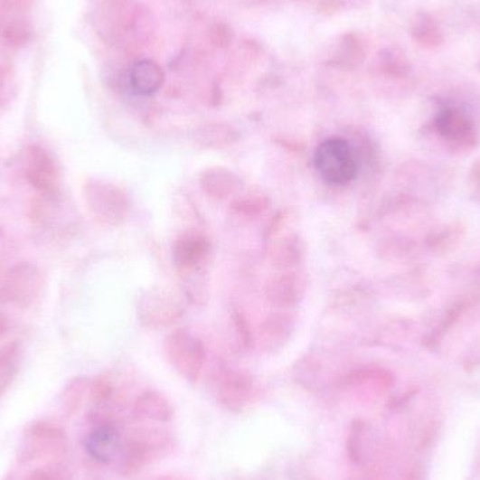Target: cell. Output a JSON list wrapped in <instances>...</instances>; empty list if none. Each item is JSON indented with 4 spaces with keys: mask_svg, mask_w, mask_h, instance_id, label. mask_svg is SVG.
<instances>
[{
    "mask_svg": "<svg viewBox=\"0 0 480 480\" xmlns=\"http://www.w3.org/2000/svg\"><path fill=\"white\" fill-rule=\"evenodd\" d=\"M164 71L152 60L138 61L129 72V85L136 95H155L164 85Z\"/></svg>",
    "mask_w": 480,
    "mask_h": 480,
    "instance_id": "cell-5",
    "label": "cell"
},
{
    "mask_svg": "<svg viewBox=\"0 0 480 480\" xmlns=\"http://www.w3.org/2000/svg\"><path fill=\"white\" fill-rule=\"evenodd\" d=\"M86 200L89 207L101 220H114L118 215V193L111 189L110 185L96 184L86 185Z\"/></svg>",
    "mask_w": 480,
    "mask_h": 480,
    "instance_id": "cell-6",
    "label": "cell"
},
{
    "mask_svg": "<svg viewBox=\"0 0 480 480\" xmlns=\"http://www.w3.org/2000/svg\"><path fill=\"white\" fill-rule=\"evenodd\" d=\"M155 452H156V446L148 439L136 438L132 439L127 444L123 454V468L124 471L132 474V472H138L139 469L144 468L145 465H148L151 459L154 458Z\"/></svg>",
    "mask_w": 480,
    "mask_h": 480,
    "instance_id": "cell-7",
    "label": "cell"
},
{
    "mask_svg": "<svg viewBox=\"0 0 480 480\" xmlns=\"http://www.w3.org/2000/svg\"><path fill=\"white\" fill-rule=\"evenodd\" d=\"M136 411L141 418L159 421V423H166L173 418L172 406L164 396L156 392L144 393L136 402Z\"/></svg>",
    "mask_w": 480,
    "mask_h": 480,
    "instance_id": "cell-9",
    "label": "cell"
},
{
    "mask_svg": "<svg viewBox=\"0 0 480 480\" xmlns=\"http://www.w3.org/2000/svg\"><path fill=\"white\" fill-rule=\"evenodd\" d=\"M319 176L332 185H344L357 177L358 162L352 145L343 138H327L317 146L314 156Z\"/></svg>",
    "mask_w": 480,
    "mask_h": 480,
    "instance_id": "cell-1",
    "label": "cell"
},
{
    "mask_svg": "<svg viewBox=\"0 0 480 480\" xmlns=\"http://www.w3.org/2000/svg\"><path fill=\"white\" fill-rule=\"evenodd\" d=\"M86 451L98 462H110L119 448V433L113 424H101L86 438Z\"/></svg>",
    "mask_w": 480,
    "mask_h": 480,
    "instance_id": "cell-4",
    "label": "cell"
},
{
    "mask_svg": "<svg viewBox=\"0 0 480 480\" xmlns=\"http://www.w3.org/2000/svg\"><path fill=\"white\" fill-rule=\"evenodd\" d=\"M25 177L42 194L52 195L60 190V170L52 156L42 146L29 149L25 159Z\"/></svg>",
    "mask_w": 480,
    "mask_h": 480,
    "instance_id": "cell-3",
    "label": "cell"
},
{
    "mask_svg": "<svg viewBox=\"0 0 480 480\" xmlns=\"http://www.w3.org/2000/svg\"><path fill=\"white\" fill-rule=\"evenodd\" d=\"M157 480H180L177 479V477H160V479Z\"/></svg>",
    "mask_w": 480,
    "mask_h": 480,
    "instance_id": "cell-13",
    "label": "cell"
},
{
    "mask_svg": "<svg viewBox=\"0 0 480 480\" xmlns=\"http://www.w3.org/2000/svg\"><path fill=\"white\" fill-rule=\"evenodd\" d=\"M42 289L44 277L40 268L32 263H20L5 277L0 298L19 308H29L42 296Z\"/></svg>",
    "mask_w": 480,
    "mask_h": 480,
    "instance_id": "cell-2",
    "label": "cell"
},
{
    "mask_svg": "<svg viewBox=\"0 0 480 480\" xmlns=\"http://www.w3.org/2000/svg\"><path fill=\"white\" fill-rule=\"evenodd\" d=\"M437 126L439 131L443 132V136L451 139L465 138L472 131L469 119L456 108H446L441 111L437 118Z\"/></svg>",
    "mask_w": 480,
    "mask_h": 480,
    "instance_id": "cell-10",
    "label": "cell"
},
{
    "mask_svg": "<svg viewBox=\"0 0 480 480\" xmlns=\"http://www.w3.org/2000/svg\"><path fill=\"white\" fill-rule=\"evenodd\" d=\"M251 383L243 377L232 378L222 388V399L226 405H245L251 396Z\"/></svg>",
    "mask_w": 480,
    "mask_h": 480,
    "instance_id": "cell-11",
    "label": "cell"
},
{
    "mask_svg": "<svg viewBox=\"0 0 480 480\" xmlns=\"http://www.w3.org/2000/svg\"><path fill=\"white\" fill-rule=\"evenodd\" d=\"M25 480H53V477L45 469H38V471L33 472Z\"/></svg>",
    "mask_w": 480,
    "mask_h": 480,
    "instance_id": "cell-12",
    "label": "cell"
},
{
    "mask_svg": "<svg viewBox=\"0 0 480 480\" xmlns=\"http://www.w3.org/2000/svg\"><path fill=\"white\" fill-rule=\"evenodd\" d=\"M411 35L421 47L437 48L444 42L438 23L428 13H419L411 24Z\"/></svg>",
    "mask_w": 480,
    "mask_h": 480,
    "instance_id": "cell-8",
    "label": "cell"
}]
</instances>
